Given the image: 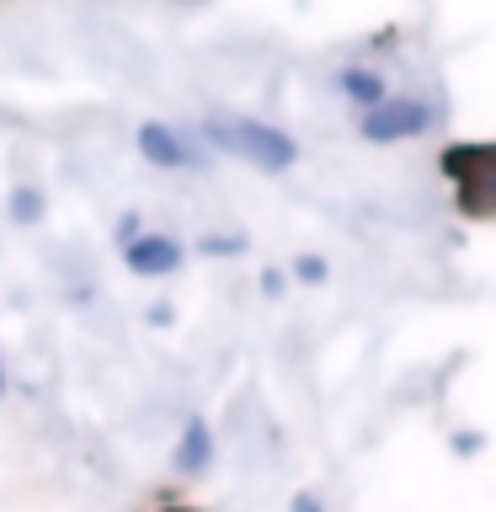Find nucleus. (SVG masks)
Returning a JSON list of instances; mask_svg holds the SVG:
<instances>
[{
	"mask_svg": "<svg viewBox=\"0 0 496 512\" xmlns=\"http://www.w3.org/2000/svg\"><path fill=\"white\" fill-rule=\"evenodd\" d=\"M208 464H214V438H208V422H192L182 427V438H176V454H171V470L176 475H203Z\"/></svg>",
	"mask_w": 496,
	"mask_h": 512,
	"instance_id": "39448f33",
	"label": "nucleus"
},
{
	"mask_svg": "<svg viewBox=\"0 0 496 512\" xmlns=\"http://www.w3.org/2000/svg\"><path fill=\"white\" fill-rule=\"evenodd\" d=\"M352 102H363V107H379L384 102V80L379 75H368V70H342V80H336Z\"/></svg>",
	"mask_w": 496,
	"mask_h": 512,
	"instance_id": "423d86ee",
	"label": "nucleus"
},
{
	"mask_svg": "<svg viewBox=\"0 0 496 512\" xmlns=\"http://www.w3.org/2000/svg\"><path fill=\"white\" fill-rule=\"evenodd\" d=\"M432 112L422 102H379V107H368V118H363V134L368 139H406L416 134V128H427Z\"/></svg>",
	"mask_w": 496,
	"mask_h": 512,
	"instance_id": "7ed1b4c3",
	"label": "nucleus"
},
{
	"mask_svg": "<svg viewBox=\"0 0 496 512\" xmlns=\"http://www.w3.org/2000/svg\"><path fill=\"white\" fill-rule=\"evenodd\" d=\"M118 235H123V246H128V240H134V235H139V219H134V214H128V219L118 224Z\"/></svg>",
	"mask_w": 496,
	"mask_h": 512,
	"instance_id": "6e6552de",
	"label": "nucleus"
},
{
	"mask_svg": "<svg viewBox=\"0 0 496 512\" xmlns=\"http://www.w3.org/2000/svg\"><path fill=\"white\" fill-rule=\"evenodd\" d=\"M203 139L219 144V150H230V155H240V160H251V166H262V171H288L299 160V144L288 139L283 128L256 123V118H208Z\"/></svg>",
	"mask_w": 496,
	"mask_h": 512,
	"instance_id": "f257e3e1",
	"label": "nucleus"
},
{
	"mask_svg": "<svg viewBox=\"0 0 496 512\" xmlns=\"http://www.w3.org/2000/svg\"><path fill=\"white\" fill-rule=\"evenodd\" d=\"M11 219L38 224V219H43V192H38V187H16V192H11Z\"/></svg>",
	"mask_w": 496,
	"mask_h": 512,
	"instance_id": "0eeeda50",
	"label": "nucleus"
},
{
	"mask_svg": "<svg viewBox=\"0 0 496 512\" xmlns=\"http://www.w3.org/2000/svg\"><path fill=\"white\" fill-rule=\"evenodd\" d=\"M0 395H6V363H0Z\"/></svg>",
	"mask_w": 496,
	"mask_h": 512,
	"instance_id": "9d476101",
	"label": "nucleus"
},
{
	"mask_svg": "<svg viewBox=\"0 0 496 512\" xmlns=\"http://www.w3.org/2000/svg\"><path fill=\"white\" fill-rule=\"evenodd\" d=\"M182 246H176L171 235H134L123 246V262H128V272H139V278H166V272H176L182 267Z\"/></svg>",
	"mask_w": 496,
	"mask_h": 512,
	"instance_id": "f03ea898",
	"label": "nucleus"
},
{
	"mask_svg": "<svg viewBox=\"0 0 496 512\" xmlns=\"http://www.w3.org/2000/svg\"><path fill=\"white\" fill-rule=\"evenodd\" d=\"M294 512H320V502L315 496H294Z\"/></svg>",
	"mask_w": 496,
	"mask_h": 512,
	"instance_id": "1a4fd4ad",
	"label": "nucleus"
},
{
	"mask_svg": "<svg viewBox=\"0 0 496 512\" xmlns=\"http://www.w3.org/2000/svg\"><path fill=\"white\" fill-rule=\"evenodd\" d=\"M134 139H139V155L160 171H176V166H192V160H198L187 150V139H176V128H166V123H144Z\"/></svg>",
	"mask_w": 496,
	"mask_h": 512,
	"instance_id": "20e7f679",
	"label": "nucleus"
}]
</instances>
